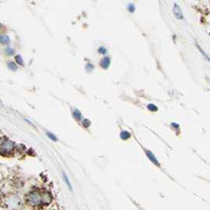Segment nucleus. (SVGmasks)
<instances>
[{
	"label": "nucleus",
	"mask_w": 210,
	"mask_h": 210,
	"mask_svg": "<svg viewBox=\"0 0 210 210\" xmlns=\"http://www.w3.org/2000/svg\"><path fill=\"white\" fill-rule=\"evenodd\" d=\"M6 53L9 55V56H12V55L14 54V51L11 48H7L6 49Z\"/></svg>",
	"instance_id": "obj_17"
},
{
	"label": "nucleus",
	"mask_w": 210,
	"mask_h": 210,
	"mask_svg": "<svg viewBox=\"0 0 210 210\" xmlns=\"http://www.w3.org/2000/svg\"><path fill=\"white\" fill-rule=\"evenodd\" d=\"M83 125H84V126L89 127V126H90V121L86 118V119H85V120H84V122H83Z\"/></svg>",
	"instance_id": "obj_18"
},
{
	"label": "nucleus",
	"mask_w": 210,
	"mask_h": 210,
	"mask_svg": "<svg viewBox=\"0 0 210 210\" xmlns=\"http://www.w3.org/2000/svg\"><path fill=\"white\" fill-rule=\"evenodd\" d=\"M20 203H21V201H20L19 199L17 197H14V196L9 198L7 201V205L12 209H16V208L18 207L20 205Z\"/></svg>",
	"instance_id": "obj_3"
},
{
	"label": "nucleus",
	"mask_w": 210,
	"mask_h": 210,
	"mask_svg": "<svg viewBox=\"0 0 210 210\" xmlns=\"http://www.w3.org/2000/svg\"><path fill=\"white\" fill-rule=\"evenodd\" d=\"M127 10H128L130 12L134 13V10H135V6H134L133 4H129V5L127 6Z\"/></svg>",
	"instance_id": "obj_15"
},
{
	"label": "nucleus",
	"mask_w": 210,
	"mask_h": 210,
	"mask_svg": "<svg viewBox=\"0 0 210 210\" xmlns=\"http://www.w3.org/2000/svg\"><path fill=\"white\" fill-rule=\"evenodd\" d=\"M131 133L128 132V131H123L120 133V138L121 139H123V140H128L129 138H131Z\"/></svg>",
	"instance_id": "obj_7"
},
{
	"label": "nucleus",
	"mask_w": 210,
	"mask_h": 210,
	"mask_svg": "<svg viewBox=\"0 0 210 210\" xmlns=\"http://www.w3.org/2000/svg\"><path fill=\"white\" fill-rule=\"evenodd\" d=\"M8 67L10 68L11 70H17V66L14 63H8Z\"/></svg>",
	"instance_id": "obj_13"
},
{
	"label": "nucleus",
	"mask_w": 210,
	"mask_h": 210,
	"mask_svg": "<svg viewBox=\"0 0 210 210\" xmlns=\"http://www.w3.org/2000/svg\"><path fill=\"white\" fill-rule=\"evenodd\" d=\"M47 135H48V137L51 140L54 141H58V139L56 138V136L54 135L53 134L50 133V132H47Z\"/></svg>",
	"instance_id": "obj_11"
},
{
	"label": "nucleus",
	"mask_w": 210,
	"mask_h": 210,
	"mask_svg": "<svg viewBox=\"0 0 210 210\" xmlns=\"http://www.w3.org/2000/svg\"><path fill=\"white\" fill-rule=\"evenodd\" d=\"M14 143L7 138L0 139V154L3 156H8L14 151Z\"/></svg>",
	"instance_id": "obj_2"
},
{
	"label": "nucleus",
	"mask_w": 210,
	"mask_h": 210,
	"mask_svg": "<svg viewBox=\"0 0 210 210\" xmlns=\"http://www.w3.org/2000/svg\"><path fill=\"white\" fill-rule=\"evenodd\" d=\"M197 46H198V49H199V50H200V51H201V53H202V55H203V56H205V57H207V56H206V54H205V52H204V51H203V50H202V49L200 47L198 46V44H197Z\"/></svg>",
	"instance_id": "obj_19"
},
{
	"label": "nucleus",
	"mask_w": 210,
	"mask_h": 210,
	"mask_svg": "<svg viewBox=\"0 0 210 210\" xmlns=\"http://www.w3.org/2000/svg\"><path fill=\"white\" fill-rule=\"evenodd\" d=\"M15 60L17 62L18 64H21V65H23V60H22V57L20 56H15Z\"/></svg>",
	"instance_id": "obj_14"
},
{
	"label": "nucleus",
	"mask_w": 210,
	"mask_h": 210,
	"mask_svg": "<svg viewBox=\"0 0 210 210\" xmlns=\"http://www.w3.org/2000/svg\"><path fill=\"white\" fill-rule=\"evenodd\" d=\"M0 42L3 44H7L10 42V39L6 36H0Z\"/></svg>",
	"instance_id": "obj_9"
},
{
	"label": "nucleus",
	"mask_w": 210,
	"mask_h": 210,
	"mask_svg": "<svg viewBox=\"0 0 210 210\" xmlns=\"http://www.w3.org/2000/svg\"><path fill=\"white\" fill-rule=\"evenodd\" d=\"M148 109L150 111H157V110H158V108H157L155 104H149V105H148Z\"/></svg>",
	"instance_id": "obj_10"
},
{
	"label": "nucleus",
	"mask_w": 210,
	"mask_h": 210,
	"mask_svg": "<svg viewBox=\"0 0 210 210\" xmlns=\"http://www.w3.org/2000/svg\"><path fill=\"white\" fill-rule=\"evenodd\" d=\"M2 201V193L0 192V201Z\"/></svg>",
	"instance_id": "obj_20"
},
{
	"label": "nucleus",
	"mask_w": 210,
	"mask_h": 210,
	"mask_svg": "<svg viewBox=\"0 0 210 210\" xmlns=\"http://www.w3.org/2000/svg\"><path fill=\"white\" fill-rule=\"evenodd\" d=\"M44 193L40 191H33L27 195V202L32 206H39V205H44Z\"/></svg>",
	"instance_id": "obj_1"
},
{
	"label": "nucleus",
	"mask_w": 210,
	"mask_h": 210,
	"mask_svg": "<svg viewBox=\"0 0 210 210\" xmlns=\"http://www.w3.org/2000/svg\"><path fill=\"white\" fill-rule=\"evenodd\" d=\"M111 64V58L108 56H105L101 61H100V66L103 69H108Z\"/></svg>",
	"instance_id": "obj_6"
},
{
	"label": "nucleus",
	"mask_w": 210,
	"mask_h": 210,
	"mask_svg": "<svg viewBox=\"0 0 210 210\" xmlns=\"http://www.w3.org/2000/svg\"><path fill=\"white\" fill-rule=\"evenodd\" d=\"M173 13H174L175 16L176 18H178V19H183V15L181 9H180L179 5L176 4V3L175 4L174 8H173Z\"/></svg>",
	"instance_id": "obj_5"
},
{
	"label": "nucleus",
	"mask_w": 210,
	"mask_h": 210,
	"mask_svg": "<svg viewBox=\"0 0 210 210\" xmlns=\"http://www.w3.org/2000/svg\"><path fill=\"white\" fill-rule=\"evenodd\" d=\"M73 115H74V118L77 121L82 120V113H81V111H80L79 110H77V109H75L74 111V112H73Z\"/></svg>",
	"instance_id": "obj_8"
},
{
	"label": "nucleus",
	"mask_w": 210,
	"mask_h": 210,
	"mask_svg": "<svg viewBox=\"0 0 210 210\" xmlns=\"http://www.w3.org/2000/svg\"><path fill=\"white\" fill-rule=\"evenodd\" d=\"M145 154H146V156H147V157L149 158V159H150V161L152 162L153 164H156L157 166H159V161H158V159H157V157H155V155L152 153L150 150H147L145 149Z\"/></svg>",
	"instance_id": "obj_4"
},
{
	"label": "nucleus",
	"mask_w": 210,
	"mask_h": 210,
	"mask_svg": "<svg viewBox=\"0 0 210 210\" xmlns=\"http://www.w3.org/2000/svg\"><path fill=\"white\" fill-rule=\"evenodd\" d=\"M98 52H99L100 54H101V55H106L107 53V49L106 48H104V47H100L99 49H98Z\"/></svg>",
	"instance_id": "obj_12"
},
{
	"label": "nucleus",
	"mask_w": 210,
	"mask_h": 210,
	"mask_svg": "<svg viewBox=\"0 0 210 210\" xmlns=\"http://www.w3.org/2000/svg\"><path fill=\"white\" fill-rule=\"evenodd\" d=\"M63 178H64V180H65V182L68 185V186L70 187V189H71V185H70V181H69V179H68L67 176L66 175L65 173H63Z\"/></svg>",
	"instance_id": "obj_16"
}]
</instances>
